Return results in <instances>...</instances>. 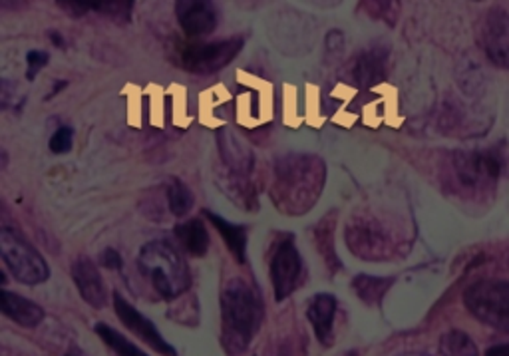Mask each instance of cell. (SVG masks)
Masks as SVG:
<instances>
[{
    "mask_svg": "<svg viewBox=\"0 0 509 356\" xmlns=\"http://www.w3.org/2000/svg\"><path fill=\"white\" fill-rule=\"evenodd\" d=\"M263 298L249 279H231L221 290V329L228 352H243L258 333Z\"/></svg>",
    "mask_w": 509,
    "mask_h": 356,
    "instance_id": "1",
    "label": "cell"
},
{
    "mask_svg": "<svg viewBox=\"0 0 509 356\" xmlns=\"http://www.w3.org/2000/svg\"><path fill=\"white\" fill-rule=\"evenodd\" d=\"M137 267L151 282L161 298H177L191 287V273L180 251L167 241H151L143 245Z\"/></svg>",
    "mask_w": 509,
    "mask_h": 356,
    "instance_id": "2",
    "label": "cell"
},
{
    "mask_svg": "<svg viewBox=\"0 0 509 356\" xmlns=\"http://www.w3.org/2000/svg\"><path fill=\"white\" fill-rule=\"evenodd\" d=\"M464 305L474 319L509 333V281L482 279L466 289Z\"/></svg>",
    "mask_w": 509,
    "mask_h": 356,
    "instance_id": "3",
    "label": "cell"
},
{
    "mask_svg": "<svg viewBox=\"0 0 509 356\" xmlns=\"http://www.w3.org/2000/svg\"><path fill=\"white\" fill-rule=\"evenodd\" d=\"M0 253L6 269L22 285H40L50 277L44 257L12 229H3L0 233Z\"/></svg>",
    "mask_w": 509,
    "mask_h": 356,
    "instance_id": "4",
    "label": "cell"
},
{
    "mask_svg": "<svg viewBox=\"0 0 509 356\" xmlns=\"http://www.w3.org/2000/svg\"><path fill=\"white\" fill-rule=\"evenodd\" d=\"M243 50V38L217 40V43H188L177 52V64L193 74H215Z\"/></svg>",
    "mask_w": 509,
    "mask_h": 356,
    "instance_id": "5",
    "label": "cell"
},
{
    "mask_svg": "<svg viewBox=\"0 0 509 356\" xmlns=\"http://www.w3.org/2000/svg\"><path fill=\"white\" fill-rule=\"evenodd\" d=\"M504 172V156L497 148L456 153L454 174L467 190L494 188Z\"/></svg>",
    "mask_w": 509,
    "mask_h": 356,
    "instance_id": "6",
    "label": "cell"
},
{
    "mask_svg": "<svg viewBox=\"0 0 509 356\" xmlns=\"http://www.w3.org/2000/svg\"><path fill=\"white\" fill-rule=\"evenodd\" d=\"M303 277V259L295 241L290 236L282 239L277 249H274L271 259V281L274 289V298L285 301L287 297L293 295V290L301 285Z\"/></svg>",
    "mask_w": 509,
    "mask_h": 356,
    "instance_id": "7",
    "label": "cell"
},
{
    "mask_svg": "<svg viewBox=\"0 0 509 356\" xmlns=\"http://www.w3.org/2000/svg\"><path fill=\"white\" fill-rule=\"evenodd\" d=\"M480 43L488 58L499 68L509 70V12L504 8L490 11L482 24Z\"/></svg>",
    "mask_w": 509,
    "mask_h": 356,
    "instance_id": "8",
    "label": "cell"
},
{
    "mask_svg": "<svg viewBox=\"0 0 509 356\" xmlns=\"http://www.w3.org/2000/svg\"><path fill=\"white\" fill-rule=\"evenodd\" d=\"M114 309L118 319L124 322V327L132 330L137 338H142L145 344H150L153 351L164 356H177V351L159 335L156 325H153L148 317H143V314L137 311L132 303H127L120 293L114 295Z\"/></svg>",
    "mask_w": 509,
    "mask_h": 356,
    "instance_id": "9",
    "label": "cell"
},
{
    "mask_svg": "<svg viewBox=\"0 0 509 356\" xmlns=\"http://www.w3.org/2000/svg\"><path fill=\"white\" fill-rule=\"evenodd\" d=\"M175 14L180 27L189 38L212 35L217 27L213 6L204 0H180L175 4Z\"/></svg>",
    "mask_w": 509,
    "mask_h": 356,
    "instance_id": "10",
    "label": "cell"
},
{
    "mask_svg": "<svg viewBox=\"0 0 509 356\" xmlns=\"http://www.w3.org/2000/svg\"><path fill=\"white\" fill-rule=\"evenodd\" d=\"M72 279H74L78 293L82 295L88 305L94 306V309H102L106 305V287H104L102 275L92 259H76L74 265H72Z\"/></svg>",
    "mask_w": 509,
    "mask_h": 356,
    "instance_id": "11",
    "label": "cell"
},
{
    "mask_svg": "<svg viewBox=\"0 0 509 356\" xmlns=\"http://www.w3.org/2000/svg\"><path fill=\"white\" fill-rule=\"evenodd\" d=\"M335 314H336V297L330 293L314 295L309 309H306V317L311 321L314 335H317L319 341L325 346H330V343H333Z\"/></svg>",
    "mask_w": 509,
    "mask_h": 356,
    "instance_id": "12",
    "label": "cell"
},
{
    "mask_svg": "<svg viewBox=\"0 0 509 356\" xmlns=\"http://www.w3.org/2000/svg\"><path fill=\"white\" fill-rule=\"evenodd\" d=\"M0 309H3L4 317L27 329H35L44 321V311L35 301L11 293V290L0 293Z\"/></svg>",
    "mask_w": 509,
    "mask_h": 356,
    "instance_id": "13",
    "label": "cell"
},
{
    "mask_svg": "<svg viewBox=\"0 0 509 356\" xmlns=\"http://www.w3.org/2000/svg\"><path fill=\"white\" fill-rule=\"evenodd\" d=\"M175 239L191 257H204L209 251V233L201 220H189L174 229Z\"/></svg>",
    "mask_w": 509,
    "mask_h": 356,
    "instance_id": "14",
    "label": "cell"
},
{
    "mask_svg": "<svg viewBox=\"0 0 509 356\" xmlns=\"http://www.w3.org/2000/svg\"><path fill=\"white\" fill-rule=\"evenodd\" d=\"M209 221L213 223V228L220 231V236L228 243L229 251L239 263H245V251H247V229L241 225H233L228 220H223L221 215L213 212H204Z\"/></svg>",
    "mask_w": 509,
    "mask_h": 356,
    "instance_id": "15",
    "label": "cell"
},
{
    "mask_svg": "<svg viewBox=\"0 0 509 356\" xmlns=\"http://www.w3.org/2000/svg\"><path fill=\"white\" fill-rule=\"evenodd\" d=\"M384 72H386V52L374 48V50L362 54L357 64H354L352 78L357 80V84L360 86H370L378 82V80L384 76Z\"/></svg>",
    "mask_w": 509,
    "mask_h": 356,
    "instance_id": "16",
    "label": "cell"
},
{
    "mask_svg": "<svg viewBox=\"0 0 509 356\" xmlns=\"http://www.w3.org/2000/svg\"><path fill=\"white\" fill-rule=\"evenodd\" d=\"M394 279L392 277H373V275H359L357 279L352 281L354 293L360 297V301H365L368 305H374L378 301H382V297L386 295V290L392 287Z\"/></svg>",
    "mask_w": 509,
    "mask_h": 356,
    "instance_id": "17",
    "label": "cell"
},
{
    "mask_svg": "<svg viewBox=\"0 0 509 356\" xmlns=\"http://www.w3.org/2000/svg\"><path fill=\"white\" fill-rule=\"evenodd\" d=\"M94 330L98 333L102 341L106 343L108 349L112 352H116L118 356H148L143 351L137 349L134 343H129L122 333H118L116 329L104 325V322H98V325L94 327Z\"/></svg>",
    "mask_w": 509,
    "mask_h": 356,
    "instance_id": "18",
    "label": "cell"
},
{
    "mask_svg": "<svg viewBox=\"0 0 509 356\" xmlns=\"http://www.w3.org/2000/svg\"><path fill=\"white\" fill-rule=\"evenodd\" d=\"M440 354L442 356H478V349H475L470 335H466L464 330L454 329L442 337Z\"/></svg>",
    "mask_w": 509,
    "mask_h": 356,
    "instance_id": "19",
    "label": "cell"
},
{
    "mask_svg": "<svg viewBox=\"0 0 509 356\" xmlns=\"http://www.w3.org/2000/svg\"><path fill=\"white\" fill-rule=\"evenodd\" d=\"M167 204L175 217H185L193 207V193L181 180H174L167 188Z\"/></svg>",
    "mask_w": 509,
    "mask_h": 356,
    "instance_id": "20",
    "label": "cell"
},
{
    "mask_svg": "<svg viewBox=\"0 0 509 356\" xmlns=\"http://www.w3.org/2000/svg\"><path fill=\"white\" fill-rule=\"evenodd\" d=\"M132 8H134L132 0H104V3H90V11L106 14L116 22H129Z\"/></svg>",
    "mask_w": 509,
    "mask_h": 356,
    "instance_id": "21",
    "label": "cell"
},
{
    "mask_svg": "<svg viewBox=\"0 0 509 356\" xmlns=\"http://www.w3.org/2000/svg\"><path fill=\"white\" fill-rule=\"evenodd\" d=\"M330 223L328 220L327 221H322L319 228H317V245H319V251L322 255H325V259L328 261V267H338V261H336V255H335V247H333V243H330Z\"/></svg>",
    "mask_w": 509,
    "mask_h": 356,
    "instance_id": "22",
    "label": "cell"
},
{
    "mask_svg": "<svg viewBox=\"0 0 509 356\" xmlns=\"http://www.w3.org/2000/svg\"><path fill=\"white\" fill-rule=\"evenodd\" d=\"M72 142H74V129L62 126L50 137V150L52 153H66L72 150Z\"/></svg>",
    "mask_w": 509,
    "mask_h": 356,
    "instance_id": "23",
    "label": "cell"
},
{
    "mask_svg": "<svg viewBox=\"0 0 509 356\" xmlns=\"http://www.w3.org/2000/svg\"><path fill=\"white\" fill-rule=\"evenodd\" d=\"M48 60H50V56H48L46 52H42V50H30V52L27 54V64H28L27 78H28V80H35L38 72L46 66Z\"/></svg>",
    "mask_w": 509,
    "mask_h": 356,
    "instance_id": "24",
    "label": "cell"
},
{
    "mask_svg": "<svg viewBox=\"0 0 509 356\" xmlns=\"http://www.w3.org/2000/svg\"><path fill=\"white\" fill-rule=\"evenodd\" d=\"M58 6L70 16H84L90 11V3H76V0H60Z\"/></svg>",
    "mask_w": 509,
    "mask_h": 356,
    "instance_id": "25",
    "label": "cell"
},
{
    "mask_svg": "<svg viewBox=\"0 0 509 356\" xmlns=\"http://www.w3.org/2000/svg\"><path fill=\"white\" fill-rule=\"evenodd\" d=\"M100 261H102L104 267H108V269H114V271H120V269H122V265H124L122 257H120L118 251L112 249V247H108L106 251H104L102 257H100Z\"/></svg>",
    "mask_w": 509,
    "mask_h": 356,
    "instance_id": "26",
    "label": "cell"
},
{
    "mask_svg": "<svg viewBox=\"0 0 509 356\" xmlns=\"http://www.w3.org/2000/svg\"><path fill=\"white\" fill-rule=\"evenodd\" d=\"M486 356H509V343L491 346V349L486 352Z\"/></svg>",
    "mask_w": 509,
    "mask_h": 356,
    "instance_id": "27",
    "label": "cell"
},
{
    "mask_svg": "<svg viewBox=\"0 0 509 356\" xmlns=\"http://www.w3.org/2000/svg\"><path fill=\"white\" fill-rule=\"evenodd\" d=\"M50 38H52V43L58 46V48H62L64 46V38L58 35V32H50Z\"/></svg>",
    "mask_w": 509,
    "mask_h": 356,
    "instance_id": "28",
    "label": "cell"
},
{
    "mask_svg": "<svg viewBox=\"0 0 509 356\" xmlns=\"http://www.w3.org/2000/svg\"><path fill=\"white\" fill-rule=\"evenodd\" d=\"M62 88H66V82H58V84H56V86H54V92L50 94V98H52V96H54V94H58V92H62Z\"/></svg>",
    "mask_w": 509,
    "mask_h": 356,
    "instance_id": "29",
    "label": "cell"
},
{
    "mask_svg": "<svg viewBox=\"0 0 509 356\" xmlns=\"http://www.w3.org/2000/svg\"><path fill=\"white\" fill-rule=\"evenodd\" d=\"M68 356H78V354H68Z\"/></svg>",
    "mask_w": 509,
    "mask_h": 356,
    "instance_id": "30",
    "label": "cell"
}]
</instances>
